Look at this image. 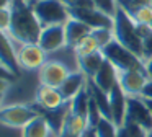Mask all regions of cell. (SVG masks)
Returning <instances> with one entry per match:
<instances>
[{"label":"cell","mask_w":152,"mask_h":137,"mask_svg":"<svg viewBox=\"0 0 152 137\" xmlns=\"http://www.w3.org/2000/svg\"><path fill=\"white\" fill-rule=\"evenodd\" d=\"M12 25H10V36L21 44H38L41 34L39 20L36 18L31 5L25 0H12Z\"/></svg>","instance_id":"1"},{"label":"cell","mask_w":152,"mask_h":137,"mask_svg":"<svg viewBox=\"0 0 152 137\" xmlns=\"http://www.w3.org/2000/svg\"><path fill=\"white\" fill-rule=\"evenodd\" d=\"M115 26H113V31H115V39L118 42H121L126 49H129L131 52H134L137 57L142 59V39L136 34V23L128 13L123 8L116 10L115 15Z\"/></svg>","instance_id":"2"},{"label":"cell","mask_w":152,"mask_h":137,"mask_svg":"<svg viewBox=\"0 0 152 137\" xmlns=\"http://www.w3.org/2000/svg\"><path fill=\"white\" fill-rule=\"evenodd\" d=\"M103 55L106 60H110L118 72H126V70H145V64L141 57L126 49L121 42L113 39L110 44H106L102 49Z\"/></svg>","instance_id":"3"},{"label":"cell","mask_w":152,"mask_h":137,"mask_svg":"<svg viewBox=\"0 0 152 137\" xmlns=\"http://www.w3.org/2000/svg\"><path fill=\"white\" fill-rule=\"evenodd\" d=\"M31 8L43 28L51 25H66L70 20L69 10L62 0H36Z\"/></svg>","instance_id":"4"},{"label":"cell","mask_w":152,"mask_h":137,"mask_svg":"<svg viewBox=\"0 0 152 137\" xmlns=\"http://www.w3.org/2000/svg\"><path fill=\"white\" fill-rule=\"evenodd\" d=\"M39 116L34 108L26 104H10V106L0 108V124L8 127H21L23 129L28 122Z\"/></svg>","instance_id":"5"},{"label":"cell","mask_w":152,"mask_h":137,"mask_svg":"<svg viewBox=\"0 0 152 137\" xmlns=\"http://www.w3.org/2000/svg\"><path fill=\"white\" fill-rule=\"evenodd\" d=\"M70 18L79 20L83 25L90 26L92 29L95 28H113L115 20L108 16L106 13L100 12L96 8H67Z\"/></svg>","instance_id":"6"},{"label":"cell","mask_w":152,"mask_h":137,"mask_svg":"<svg viewBox=\"0 0 152 137\" xmlns=\"http://www.w3.org/2000/svg\"><path fill=\"white\" fill-rule=\"evenodd\" d=\"M126 121L136 122L145 129L147 132H152V113L149 111L144 98L141 96H128V111H126Z\"/></svg>","instance_id":"7"},{"label":"cell","mask_w":152,"mask_h":137,"mask_svg":"<svg viewBox=\"0 0 152 137\" xmlns=\"http://www.w3.org/2000/svg\"><path fill=\"white\" fill-rule=\"evenodd\" d=\"M69 74H70V70L62 62H59V60L46 62L39 68V82H41V85L59 88L64 83V80L69 77Z\"/></svg>","instance_id":"8"},{"label":"cell","mask_w":152,"mask_h":137,"mask_svg":"<svg viewBox=\"0 0 152 137\" xmlns=\"http://www.w3.org/2000/svg\"><path fill=\"white\" fill-rule=\"evenodd\" d=\"M38 44L44 52H53L61 49L62 46H67L66 42V29L64 25H51V26H44L41 29Z\"/></svg>","instance_id":"9"},{"label":"cell","mask_w":152,"mask_h":137,"mask_svg":"<svg viewBox=\"0 0 152 137\" xmlns=\"http://www.w3.org/2000/svg\"><path fill=\"white\" fill-rule=\"evenodd\" d=\"M147 74L145 70H126L118 72V82L123 91L128 96H141L145 83H147Z\"/></svg>","instance_id":"10"},{"label":"cell","mask_w":152,"mask_h":137,"mask_svg":"<svg viewBox=\"0 0 152 137\" xmlns=\"http://www.w3.org/2000/svg\"><path fill=\"white\" fill-rule=\"evenodd\" d=\"M18 62L25 70H39L46 64V52L39 44H23L18 51Z\"/></svg>","instance_id":"11"},{"label":"cell","mask_w":152,"mask_h":137,"mask_svg":"<svg viewBox=\"0 0 152 137\" xmlns=\"http://www.w3.org/2000/svg\"><path fill=\"white\" fill-rule=\"evenodd\" d=\"M110 100V108H111V116L113 122L118 127L124 126L126 122V111H128V95L123 91L119 82L111 88V91L108 93Z\"/></svg>","instance_id":"12"},{"label":"cell","mask_w":152,"mask_h":137,"mask_svg":"<svg viewBox=\"0 0 152 137\" xmlns=\"http://www.w3.org/2000/svg\"><path fill=\"white\" fill-rule=\"evenodd\" d=\"M0 65H4L7 70L17 77L20 70V62H18V54L15 52V47L12 46L10 39L7 38L4 31H0Z\"/></svg>","instance_id":"13"},{"label":"cell","mask_w":152,"mask_h":137,"mask_svg":"<svg viewBox=\"0 0 152 137\" xmlns=\"http://www.w3.org/2000/svg\"><path fill=\"white\" fill-rule=\"evenodd\" d=\"M87 82H88V78L85 77L83 72H80V70L70 72L69 77H67L66 80H64V83L59 87V91H61V95L64 96L66 101H72L74 98L87 87Z\"/></svg>","instance_id":"14"},{"label":"cell","mask_w":152,"mask_h":137,"mask_svg":"<svg viewBox=\"0 0 152 137\" xmlns=\"http://www.w3.org/2000/svg\"><path fill=\"white\" fill-rule=\"evenodd\" d=\"M36 103L43 109H57L66 103V100L61 95L59 88L39 85V88L36 90Z\"/></svg>","instance_id":"15"},{"label":"cell","mask_w":152,"mask_h":137,"mask_svg":"<svg viewBox=\"0 0 152 137\" xmlns=\"http://www.w3.org/2000/svg\"><path fill=\"white\" fill-rule=\"evenodd\" d=\"M92 80L95 82V85L100 90H103L105 93H110L111 88L118 83V70H116L115 65L110 60H105L102 65V68L96 72V75Z\"/></svg>","instance_id":"16"},{"label":"cell","mask_w":152,"mask_h":137,"mask_svg":"<svg viewBox=\"0 0 152 137\" xmlns=\"http://www.w3.org/2000/svg\"><path fill=\"white\" fill-rule=\"evenodd\" d=\"M64 29H66V42H67V46L72 47V49L79 44L80 39H83L87 34L92 33V28H90V26L83 25L82 21L74 20V18H70L69 21L64 25Z\"/></svg>","instance_id":"17"},{"label":"cell","mask_w":152,"mask_h":137,"mask_svg":"<svg viewBox=\"0 0 152 137\" xmlns=\"http://www.w3.org/2000/svg\"><path fill=\"white\" fill-rule=\"evenodd\" d=\"M105 55L102 51L95 52L90 55H83V57H77V64H79V70L85 74L87 78H93L96 75V72L102 68L103 62H105Z\"/></svg>","instance_id":"18"},{"label":"cell","mask_w":152,"mask_h":137,"mask_svg":"<svg viewBox=\"0 0 152 137\" xmlns=\"http://www.w3.org/2000/svg\"><path fill=\"white\" fill-rule=\"evenodd\" d=\"M51 132L53 130L49 127V122L46 121V117L39 114L38 117H34L31 122H28L23 127L21 137H49Z\"/></svg>","instance_id":"19"},{"label":"cell","mask_w":152,"mask_h":137,"mask_svg":"<svg viewBox=\"0 0 152 137\" xmlns=\"http://www.w3.org/2000/svg\"><path fill=\"white\" fill-rule=\"evenodd\" d=\"M88 127H90L88 117L79 116V114H74V113H69V116L66 119V124H64V129L67 132H70L72 136H77V137H82L87 132Z\"/></svg>","instance_id":"20"},{"label":"cell","mask_w":152,"mask_h":137,"mask_svg":"<svg viewBox=\"0 0 152 137\" xmlns=\"http://www.w3.org/2000/svg\"><path fill=\"white\" fill-rule=\"evenodd\" d=\"M70 113L74 114H79V116H85L88 114V104H90V93H88V88H83L72 101H70Z\"/></svg>","instance_id":"21"},{"label":"cell","mask_w":152,"mask_h":137,"mask_svg":"<svg viewBox=\"0 0 152 137\" xmlns=\"http://www.w3.org/2000/svg\"><path fill=\"white\" fill-rule=\"evenodd\" d=\"M77 57H83V55H90V54H95V52L102 51V47L98 46L96 39L93 38L92 34H87L83 39H80L79 44L74 47Z\"/></svg>","instance_id":"22"},{"label":"cell","mask_w":152,"mask_h":137,"mask_svg":"<svg viewBox=\"0 0 152 137\" xmlns=\"http://www.w3.org/2000/svg\"><path fill=\"white\" fill-rule=\"evenodd\" d=\"M93 129L96 132V137H118L119 132V127L111 119H106V117H102L96 127H93Z\"/></svg>","instance_id":"23"},{"label":"cell","mask_w":152,"mask_h":137,"mask_svg":"<svg viewBox=\"0 0 152 137\" xmlns=\"http://www.w3.org/2000/svg\"><path fill=\"white\" fill-rule=\"evenodd\" d=\"M90 34L96 39V42H98V46L102 49L115 39V31H113V28H95V29H92Z\"/></svg>","instance_id":"24"},{"label":"cell","mask_w":152,"mask_h":137,"mask_svg":"<svg viewBox=\"0 0 152 137\" xmlns=\"http://www.w3.org/2000/svg\"><path fill=\"white\" fill-rule=\"evenodd\" d=\"M93 3H95L96 10H100V12L106 13L108 16L115 18L116 10H118V5H116V0H93Z\"/></svg>","instance_id":"25"},{"label":"cell","mask_w":152,"mask_h":137,"mask_svg":"<svg viewBox=\"0 0 152 137\" xmlns=\"http://www.w3.org/2000/svg\"><path fill=\"white\" fill-rule=\"evenodd\" d=\"M134 23H145V25H151L152 21V7H139L137 12L132 16Z\"/></svg>","instance_id":"26"},{"label":"cell","mask_w":152,"mask_h":137,"mask_svg":"<svg viewBox=\"0 0 152 137\" xmlns=\"http://www.w3.org/2000/svg\"><path fill=\"white\" fill-rule=\"evenodd\" d=\"M12 25V8H2L0 10V31H8Z\"/></svg>","instance_id":"27"},{"label":"cell","mask_w":152,"mask_h":137,"mask_svg":"<svg viewBox=\"0 0 152 137\" xmlns=\"http://www.w3.org/2000/svg\"><path fill=\"white\" fill-rule=\"evenodd\" d=\"M67 8H96L93 0H62Z\"/></svg>","instance_id":"28"},{"label":"cell","mask_w":152,"mask_h":137,"mask_svg":"<svg viewBox=\"0 0 152 137\" xmlns=\"http://www.w3.org/2000/svg\"><path fill=\"white\" fill-rule=\"evenodd\" d=\"M149 59H152V34L142 39V60L147 62Z\"/></svg>","instance_id":"29"},{"label":"cell","mask_w":152,"mask_h":137,"mask_svg":"<svg viewBox=\"0 0 152 137\" xmlns=\"http://www.w3.org/2000/svg\"><path fill=\"white\" fill-rule=\"evenodd\" d=\"M136 34L139 36L141 39H145L147 36L152 34V28L151 25H145V23H136Z\"/></svg>","instance_id":"30"},{"label":"cell","mask_w":152,"mask_h":137,"mask_svg":"<svg viewBox=\"0 0 152 137\" xmlns=\"http://www.w3.org/2000/svg\"><path fill=\"white\" fill-rule=\"evenodd\" d=\"M141 98H144V100H152V80H147V83H145L144 90H142V93H141Z\"/></svg>","instance_id":"31"},{"label":"cell","mask_w":152,"mask_h":137,"mask_svg":"<svg viewBox=\"0 0 152 137\" xmlns=\"http://www.w3.org/2000/svg\"><path fill=\"white\" fill-rule=\"evenodd\" d=\"M0 78H5V80L13 82V80H15V75L12 74L10 70H7V68L4 67V65H0Z\"/></svg>","instance_id":"32"},{"label":"cell","mask_w":152,"mask_h":137,"mask_svg":"<svg viewBox=\"0 0 152 137\" xmlns=\"http://www.w3.org/2000/svg\"><path fill=\"white\" fill-rule=\"evenodd\" d=\"M12 82L10 80H5V78H0V95H4V91L10 87Z\"/></svg>","instance_id":"33"},{"label":"cell","mask_w":152,"mask_h":137,"mask_svg":"<svg viewBox=\"0 0 152 137\" xmlns=\"http://www.w3.org/2000/svg\"><path fill=\"white\" fill-rule=\"evenodd\" d=\"M145 74H147L149 80H152V59H149V60L145 62Z\"/></svg>","instance_id":"34"},{"label":"cell","mask_w":152,"mask_h":137,"mask_svg":"<svg viewBox=\"0 0 152 137\" xmlns=\"http://www.w3.org/2000/svg\"><path fill=\"white\" fill-rule=\"evenodd\" d=\"M137 7H152V0H132Z\"/></svg>","instance_id":"35"},{"label":"cell","mask_w":152,"mask_h":137,"mask_svg":"<svg viewBox=\"0 0 152 137\" xmlns=\"http://www.w3.org/2000/svg\"><path fill=\"white\" fill-rule=\"evenodd\" d=\"M82 137H96V132H95V129H93V127H88V129H87V132L83 134Z\"/></svg>","instance_id":"36"},{"label":"cell","mask_w":152,"mask_h":137,"mask_svg":"<svg viewBox=\"0 0 152 137\" xmlns=\"http://www.w3.org/2000/svg\"><path fill=\"white\" fill-rule=\"evenodd\" d=\"M12 5V0H0V10L2 8H8Z\"/></svg>","instance_id":"37"},{"label":"cell","mask_w":152,"mask_h":137,"mask_svg":"<svg viewBox=\"0 0 152 137\" xmlns=\"http://www.w3.org/2000/svg\"><path fill=\"white\" fill-rule=\"evenodd\" d=\"M57 137H77V136H72V134H70V132H67L66 129H62V132H61Z\"/></svg>","instance_id":"38"},{"label":"cell","mask_w":152,"mask_h":137,"mask_svg":"<svg viewBox=\"0 0 152 137\" xmlns=\"http://www.w3.org/2000/svg\"><path fill=\"white\" fill-rule=\"evenodd\" d=\"M145 101V104H147V108H149V111L152 113V100H144Z\"/></svg>","instance_id":"39"},{"label":"cell","mask_w":152,"mask_h":137,"mask_svg":"<svg viewBox=\"0 0 152 137\" xmlns=\"http://www.w3.org/2000/svg\"><path fill=\"white\" fill-rule=\"evenodd\" d=\"M25 2H26V3H28V5H33V3H34V2H36V0H25Z\"/></svg>","instance_id":"40"},{"label":"cell","mask_w":152,"mask_h":137,"mask_svg":"<svg viewBox=\"0 0 152 137\" xmlns=\"http://www.w3.org/2000/svg\"><path fill=\"white\" fill-rule=\"evenodd\" d=\"M2 101H4V95H0V106H2Z\"/></svg>","instance_id":"41"},{"label":"cell","mask_w":152,"mask_h":137,"mask_svg":"<svg viewBox=\"0 0 152 137\" xmlns=\"http://www.w3.org/2000/svg\"><path fill=\"white\" fill-rule=\"evenodd\" d=\"M147 137H152V132H149V134H147Z\"/></svg>","instance_id":"42"},{"label":"cell","mask_w":152,"mask_h":137,"mask_svg":"<svg viewBox=\"0 0 152 137\" xmlns=\"http://www.w3.org/2000/svg\"><path fill=\"white\" fill-rule=\"evenodd\" d=\"M151 28H152V21H151Z\"/></svg>","instance_id":"43"}]
</instances>
